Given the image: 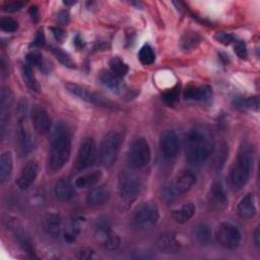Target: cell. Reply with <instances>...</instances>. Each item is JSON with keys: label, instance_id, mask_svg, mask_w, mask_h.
I'll return each mask as SVG.
<instances>
[{"label": "cell", "instance_id": "1", "mask_svg": "<svg viewBox=\"0 0 260 260\" xmlns=\"http://www.w3.org/2000/svg\"><path fill=\"white\" fill-rule=\"evenodd\" d=\"M214 150V140L211 132L204 127H195L189 130L185 137V153L187 160L192 165L206 161Z\"/></svg>", "mask_w": 260, "mask_h": 260}, {"label": "cell", "instance_id": "2", "mask_svg": "<svg viewBox=\"0 0 260 260\" xmlns=\"http://www.w3.org/2000/svg\"><path fill=\"white\" fill-rule=\"evenodd\" d=\"M71 151V135L68 128L59 124L51 138L49 150V168L52 172H58L68 161Z\"/></svg>", "mask_w": 260, "mask_h": 260}, {"label": "cell", "instance_id": "3", "mask_svg": "<svg viewBox=\"0 0 260 260\" xmlns=\"http://www.w3.org/2000/svg\"><path fill=\"white\" fill-rule=\"evenodd\" d=\"M253 166V155L247 143H242L237 154V158L231 171V182L234 187H244L250 179Z\"/></svg>", "mask_w": 260, "mask_h": 260}, {"label": "cell", "instance_id": "4", "mask_svg": "<svg viewBox=\"0 0 260 260\" xmlns=\"http://www.w3.org/2000/svg\"><path fill=\"white\" fill-rule=\"evenodd\" d=\"M120 145L121 136L119 133L111 131L104 136L99 150V159L102 166L110 168L116 162L120 151Z\"/></svg>", "mask_w": 260, "mask_h": 260}, {"label": "cell", "instance_id": "5", "mask_svg": "<svg viewBox=\"0 0 260 260\" xmlns=\"http://www.w3.org/2000/svg\"><path fill=\"white\" fill-rule=\"evenodd\" d=\"M151 158L150 147L143 137L135 138L129 145L127 152V164L132 169H141L147 166Z\"/></svg>", "mask_w": 260, "mask_h": 260}, {"label": "cell", "instance_id": "6", "mask_svg": "<svg viewBox=\"0 0 260 260\" xmlns=\"http://www.w3.org/2000/svg\"><path fill=\"white\" fill-rule=\"evenodd\" d=\"M94 235L101 245L108 251L118 249L121 244L120 237L113 232L111 223L106 217H100L96 219L94 224Z\"/></svg>", "mask_w": 260, "mask_h": 260}, {"label": "cell", "instance_id": "7", "mask_svg": "<svg viewBox=\"0 0 260 260\" xmlns=\"http://www.w3.org/2000/svg\"><path fill=\"white\" fill-rule=\"evenodd\" d=\"M133 222L139 228H149L154 225L159 219V210L155 203L147 201L139 204L133 213Z\"/></svg>", "mask_w": 260, "mask_h": 260}, {"label": "cell", "instance_id": "8", "mask_svg": "<svg viewBox=\"0 0 260 260\" xmlns=\"http://www.w3.org/2000/svg\"><path fill=\"white\" fill-rule=\"evenodd\" d=\"M141 182L139 177L129 171H123L118 177V189L124 200H132L139 193Z\"/></svg>", "mask_w": 260, "mask_h": 260}, {"label": "cell", "instance_id": "9", "mask_svg": "<svg viewBox=\"0 0 260 260\" xmlns=\"http://www.w3.org/2000/svg\"><path fill=\"white\" fill-rule=\"evenodd\" d=\"M218 244L226 249H235L241 243V233L237 226L230 222H222L218 225L215 233Z\"/></svg>", "mask_w": 260, "mask_h": 260}, {"label": "cell", "instance_id": "10", "mask_svg": "<svg viewBox=\"0 0 260 260\" xmlns=\"http://www.w3.org/2000/svg\"><path fill=\"white\" fill-rule=\"evenodd\" d=\"M96 145L91 137H86L79 145L76 156V168L84 170L91 167L96 159Z\"/></svg>", "mask_w": 260, "mask_h": 260}, {"label": "cell", "instance_id": "11", "mask_svg": "<svg viewBox=\"0 0 260 260\" xmlns=\"http://www.w3.org/2000/svg\"><path fill=\"white\" fill-rule=\"evenodd\" d=\"M160 153L166 160H173L180 150V140L174 130H166L159 137Z\"/></svg>", "mask_w": 260, "mask_h": 260}, {"label": "cell", "instance_id": "12", "mask_svg": "<svg viewBox=\"0 0 260 260\" xmlns=\"http://www.w3.org/2000/svg\"><path fill=\"white\" fill-rule=\"evenodd\" d=\"M30 119L35 130L39 134L45 135L51 130L52 120L44 108L35 106L30 111Z\"/></svg>", "mask_w": 260, "mask_h": 260}, {"label": "cell", "instance_id": "13", "mask_svg": "<svg viewBox=\"0 0 260 260\" xmlns=\"http://www.w3.org/2000/svg\"><path fill=\"white\" fill-rule=\"evenodd\" d=\"M85 223V218L82 215L71 216L63 226V239L65 242L74 243L80 236Z\"/></svg>", "mask_w": 260, "mask_h": 260}, {"label": "cell", "instance_id": "14", "mask_svg": "<svg viewBox=\"0 0 260 260\" xmlns=\"http://www.w3.org/2000/svg\"><path fill=\"white\" fill-rule=\"evenodd\" d=\"M39 174V165L37 161H28L21 170L17 180L16 185L20 190L28 189L36 181Z\"/></svg>", "mask_w": 260, "mask_h": 260}, {"label": "cell", "instance_id": "15", "mask_svg": "<svg viewBox=\"0 0 260 260\" xmlns=\"http://www.w3.org/2000/svg\"><path fill=\"white\" fill-rule=\"evenodd\" d=\"M13 104V94L10 89L3 88L1 90V99H0V129H1V137H3L5 126L8 122V117Z\"/></svg>", "mask_w": 260, "mask_h": 260}, {"label": "cell", "instance_id": "16", "mask_svg": "<svg viewBox=\"0 0 260 260\" xmlns=\"http://www.w3.org/2000/svg\"><path fill=\"white\" fill-rule=\"evenodd\" d=\"M42 226L46 234L56 237L63 231V220L60 214L49 212L42 219Z\"/></svg>", "mask_w": 260, "mask_h": 260}, {"label": "cell", "instance_id": "17", "mask_svg": "<svg viewBox=\"0 0 260 260\" xmlns=\"http://www.w3.org/2000/svg\"><path fill=\"white\" fill-rule=\"evenodd\" d=\"M17 136H18L19 151H20L21 155H23V156L27 155L34 147V139H32V136H31V133H30L28 127L25 125V123L23 121V118H22V120L19 121Z\"/></svg>", "mask_w": 260, "mask_h": 260}, {"label": "cell", "instance_id": "18", "mask_svg": "<svg viewBox=\"0 0 260 260\" xmlns=\"http://www.w3.org/2000/svg\"><path fill=\"white\" fill-rule=\"evenodd\" d=\"M65 88L69 93H71L74 96H77L78 99H80L86 103L95 104V105L101 104V98H99L90 89H88L82 85H79L76 83H66Z\"/></svg>", "mask_w": 260, "mask_h": 260}, {"label": "cell", "instance_id": "19", "mask_svg": "<svg viewBox=\"0 0 260 260\" xmlns=\"http://www.w3.org/2000/svg\"><path fill=\"white\" fill-rule=\"evenodd\" d=\"M111 196L110 189L107 185H100L92 188L86 195V202L91 206H100L108 202Z\"/></svg>", "mask_w": 260, "mask_h": 260}, {"label": "cell", "instance_id": "20", "mask_svg": "<svg viewBox=\"0 0 260 260\" xmlns=\"http://www.w3.org/2000/svg\"><path fill=\"white\" fill-rule=\"evenodd\" d=\"M256 200L253 193H248L239 202L237 212L240 217L248 219L256 214Z\"/></svg>", "mask_w": 260, "mask_h": 260}, {"label": "cell", "instance_id": "21", "mask_svg": "<svg viewBox=\"0 0 260 260\" xmlns=\"http://www.w3.org/2000/svg\"><path fill=\"white\" fill-rule=\"evenodd\" d=\"M156 247L162 253L175 254L181 250L182 245L174 235L165 234L156 240Z\"/></svg>", "mask_w": 260, "mask_h": 260}, {"label": "cell", "instance_id": "22", "mask_svg": "<svg viewBox=\"0 0 260 260\" xmlns=\"http://www.w3.org/2000/svg\"><path fill=\"white\" fill-rule=\"evenodd\" d=\"M54 194L61 201H69L74 197L75 189L68 179L61 178L55 183Z\"/></svg>", "mask_w": 260, "mask_h": 260}, {"label": "cell", "instance_id": "23", "mask_svg": "<svg viewBox=\"0 0 260 260\" xmlns=\"http://www.w3.org/2000/svg\"><path fill=\"white\" fill-rule=\"evenodd\" d=\"M195 181H196L195 175L190 171H186L176 179L172 187L177 195L184 194L193 187V185L195 184Z\"/></svg>", "mask_w": 260, "mask_h": 260}, {"label": "cell", "instance_id": "24", "mask_svg": "<svg viewBox=\"0 0 260 260\" xmlns=\"http://www.w3.org/2000/svg\"><path fill=\"white\" fill-rule=\"evenodd\" d=\"M210 95L211 91L208 86H189L183 92V96L187 101L203 102L209 100Z\"/></svg>", "mask_w": 260, "mask_h": 260}, {"label": "cell", "instance_id": "25", "mask_svg": "<svg viewBox=\"0 0 260 260\" xmlns=\"http://www.w3.org/2000/svg\"><path fill=\"white\" fill-rule=\"evenodd\" d=\"M102 177H103V173L100 170L83 174L75 179L74 187L79 188V189H85V188L92 187L95 184H98V182L102 179Z\"/></svg>", "mask_w": 260, "mask_h": 260}, {"label": "cell", "instance_id": "26", "mask_svg": "<svg viewBox=\"0 0 260 260\" xmlns=\"http://www.w3.org/2000/svg\"><path fill=\"white\" fill-rule=\"evenodd\" d=\"M195 205L191 202L182 205L180 208L172 211V217L176 222L185 223L190 220L195 214Z\"/></svg>", "mask_w": 260, "mask_h": 260}, {"label": "cell", "instance_id": "27", "mask_svg": "<svg viewBox=\"0 0 260 260\" xmlns=\"http://www.w3.org/2000/svg\"><path fill=\"white\" fill-rule=\"evenodd\" d=\"M13 168L12 152L9 150L3 151L0 156V182L4 183L10 176Z\"/></svg>", "mask_w": 260, "mask_h": 260}, {"label": "cell", "instance_id": "28", "mask_svg": "<svg viewBox=\"0 0 260 260\" xmlns=\"http://www.w3.org/2000/svg\"><path fill=\"white\" fill-rule=\"evenodd\" d=\"M202 41L201 36L196 31H186L180 41V47L184 51H189L197 48Z\"/></svg>", "mask_w": 260, "mask_h": 260}, {"label": "cell", "instance_id": "29", "mask_svg": "<svg viewBox=\"0 0 260 260\" xmlns=\"http://www.w3.org/2000/svg\"><path fill=\"white\" fill-rule=\"evenodd\" d=\"M100 78L102 83L112 91L119 92L123 87V82L121 81V78L114 75L111 71H104L101 74Z\"/></svg>", "mask_w": 260, "mask_h": 260}, {"label": "cell", "instance_id": "30", "mask_svg": "<svg viewBox=\"0 0 260 260\" xmlns=\"http://www.w3.org/2000/svg\"><path fill=\"white\" fill-rule=\"evenodd\" d=\"M210 200L215 205H224L228 202V196L222 185L219 182H215L212 184L210 188Z\"/></svg>", "mask_w": 260, "mask_h": 260}, {"label": "cell", "instance_id": "31", "mask_svg": "<svg viewBox=\"0 0 260 260\" xmlns=\"http://www.w3.org/2000/svg\"><path fill=\"white\" fill-rule=\"evenodd\" d=\"M211 229L207 223H198L194 229V237L201 245H206L211 240Z\"/></svg>", "mask_w": 260, "mask_h": 260}, {"label": "cell", "instance_id": "32", "mask_svg": "<svg viewBox=\"0 0 260 260\" xmlns=\"http://www.w3.org/2000/svg\"><path fill=\"white\" fill-rule=\"evenodd\" d=\"M235 107L243 110H255L259 108V99L258 96H238L234 100Z\"/></svg>", "mask_w": 260, "mask_h": 260}, {"label": "cell", "instance_id": "33", "mask_svg": "<svg viewBox=\"0 0 260 260\" xmlns=\"http://www.w3.org/2000/svg\"><path fill=\"white\" fill-rule=\"evenodd\" d=\"M21 76H22L24 83L30 90H34V91L39 90V84H38L37 78H36V76L32 72V69L29 65L26 64L21 67Z\"/></svg>", "mask_w": 260, "mask_h": 260}, {"label": "cell", "instance_id": "34", "mask_svg": "<svg viewBox=\"0 0 260 260\" xmlns=\"http://www.w3.org/2000/svg\"><path fill=\"white\" fill-rule=\"evenodd\" d=\"M109 67L110 71L118 76V77H123L127 72H128V66L127 64L119 57H113L109 61Z\"/></svg>", "mask_w": 260, "mask_h": 260}, {"label": "cell", "instance_id": "35", "mask_svg": "<svg viewBox=\"0 0 260 260\" xmlns=\"http://www.w3.org/2000/svg\"><path fill=\"white\" fill-rule=\"evenodd\" d=\"M138 59L143 65H150L154 62L155 60V54L153 52V49L148 46L144 45L138 53Z\"/></svg>", "mask_w": 260, "mask_h": 260}, {"label": "cell", "instance_id": "36", "mask_svg": "<svg viewBox=\"0 0 260 260\" xmlns=\"http://www.w3.org/2000/svg\"><path fill=\"white\" fill-rule=\"evenodd\" d=\"M51 50H52L53 54L56 56V58H57L63 65L67 66V67H70V68L74 67V62L71 60L70 56H69L66 52H64L63 50H61L60 48H57V47H52Z\"/></svg>", "mask_w": 260, "mask_h": 260}, {"label": "cell", "instance_id": "37", "mask_svg": "<svg viewBox=\"0 0 260 260\" xmlns=\"http://www.w3.org/2000/svg\"><path fill=\"white\" fill-rule=\"evenodd\" d=\"M179 95H180V85H176L162 94V100L169 106H174L178 102Z\"/></svg>", "mask_w": 260, "mask_h": 260}, {"label": "cell", "instance_id": "38", "mask_svg": "<svg viewBox=\"0 0 260 260\" xmlns=\"http://www.w3.org/2000/svg\"><path fill=\"white\" fill-rule=\"evenodd\" d=\"M18 22L10 17H2L0 19V28L6 32H14L18 29Z\"/></svg>", "mask_w": 260, "mask_h": 260}, {"label": "cell", "instance_id": "39", "mask_svg": "<svg viewBox=\"0 0 260 260\" xmlns=\"http://www.w3.org/2000/svg\"><path fill=\"white\" fill-rule=\"evenodd\" d=\"M16 238H17V241L18 243L20 244V246L22 247V249L27 252V253H30L32 254L34 253V248H32V245L29 241V238L27 237V235L22 232V231H18L16 232Z\"/></svg>", "mask_w": 260, "mask_h": 260}, {"label": "cell", "instance_id": "40", "mask_svg": "<svg viewBox=\"0 0 260 260\" xmlns=\"http://www.w3.org/2000/svg\"><path fill=\"white\" fill-rule=\"evenodd\" d=\"M26 62L29 66H42L43 56L38 52H30L26 55Z\"/></svg>", "mask_w": 260, "mask_h": 260}, {"label": "cell", "instance_id": "41", "mask_svg": "<svg viewBox=\"0 0 260 260\" xmlns=\"http://www.w3.org/2000/svg\"><path fill=\"white\" fill-rule=\"evenodd\" d=\"M214 38L217 42H219L223 45H230L235 40V37L231 32H225V31L216 32Z\"/></svg>", "mask_w": 260, "mask_h": 260}, {"label": "cell", "instance_id": "42", "mask_svg": "<svg viewBox=\"0 0 260 260\" xmlns=\"http://www.w3.org/2000/svg\"><path fill=\"white\" fill-rule=\"evenodd\" d=\"M235 53L238 55L239 58L241 59H246L248 57V51H247V48H246V45L245 43L243 42H238L236 45H235Z\"/></svg>", "mask_w": 260, "mask_h": 260}, {"label": "cell", "instance_id": "43", "mask_svg": "<svg viewBox=\"0 0 260 260\" xmlns=\"http://www.w3.org/2000/svg\"><path fill=\"white\" fill-rule=\"evenodd\" d=\"M176 192L174 191L173 187L172 186H168L166 188H164L162 190V193H161V199H164L166 202H172L175 197H176Z\"/></svg>", "mask_w": 260, "mask_h": 260}, {"label": "cell", "instance_id": "44", "mask_svg": "<svg viewBox=\"0 0 260 260\" xmlns=\"http://www.w3.org/2000/svg\"><path fill=\"white\" fill-rule=\"evenodd\" d=\"M23 5V2L19 1H13V2H8L3 6V10L6 12H15L18 11Z\"/></svg>", "mask_w": 260, "mask_h": 260}, {"label": "cell", "instance_id": "45", "mask_svg": "<svg viewBox=\"0 0 260 260\" xmlns=\"http://www.w3.org/2000/svg\"><path fill=\"white\" fill-rule=\"evenodd\" d=\"M45 43V36H44V31L43 29H40L32 42V45L36 47H42Z\"/></svg>", "mask_w": 260, "mask_h": 260}, {"label": "cell", "instance_id": "46", "mask_svg": "<svg viewBox=\"0 0 260 260\" xmlns=\"http://www.w3.org/2000/svg\"><path fill=\"white\" fill-rule=\"evenodd\" d=\"M93 251L91 249H82L79 252H77L76 257L79 259H89L92 257Z\"/></svg>", "mask_w": 260, "mask_h": 260}, {"label": "cell", "instance_id": "47", "mask_svg": "<svg viewBox=\"0 0 260 260\" xmlns=\"http://www.w3.org/2000/svg\"><path fill=\"white\" fill-rule=\"evenodd\" d=\"M51 30H52L55 39H57L59 42H62L63 39L65 38V32L62 28H60V27H51Z\"/></svg>", "mask_w": 260, "mask_h": 260}, {"label": "cell", "instance_id": "48", "mask_svg": "<svg viewBox=\"0 0 260 260\" xmlns=\"http://www.w3.org/2000/svg\"><path fill=\"white\" fill-rule=\"evenodd\" d=\"M28 12H29V15H30L31 20L37 21V20H38V18H39V9H38V7H37L36 5L30 6V8H29Z\"/></svg>", "mask_w": 260, "mask_h": 260}, {"label": "cell", "instance_id": "49", "mask_svg": "<svg viewBox=\"0 0 260 260\" xmlns=\"http://www.w3.org/2000/svg\"><path fill=\"white\" fill-rule=\"evenodd\" d=\"M254 244L257 248L260 247V231H259V228L257 226L255 232H254Z\"/></svg>", "mask_w": 260, "mask_h": 260}, {"label": "cell", "instance_id": "50", "mask_svg": "<svg viewBox=\"0 0 260 260\" xmlns=\"http://www.w3.org/2000/svg\"><path fill=\"white\" fill-rule=\"evenodd\" d=\"M74 44H75V46H76L78 49H80V48H82V47H83V45H82V40H81L78 36L75 38Z\"/></svg>", "mask_w": 260, "mask_h": 260}]
</instances>
